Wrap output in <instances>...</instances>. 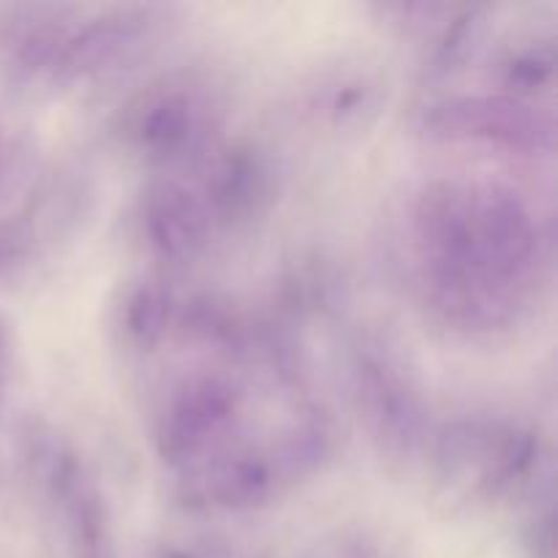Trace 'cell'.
Masks as SVG:
<instances>
[{
    "mask_svg": "<svg viewBox=\"0 0 558 558\" xmlns=\"http://www.w3.org/2000/svg\"><path fill=\"white\" fill-rule=\"evenodd\" d=\"M423 131L441 142H490L523 153L554 147L556 125L537 104L518 96H456L434 104L423 118Z\"/></svg>",
    "mask_w": 558,
    "mask_h": 558,
    "instance_id": "obj_1",
    "label": "cell"
},
{
    "mask_svg": "<svg viewBox=\"0 0 558 558\" xmlns=\"http://www.w3.org/2000/svg\"><path fill=\"white\" fill-rule=\"evenodd\" d=\"M472 229L485 283L515 300L537 259V227L521 196L501 183L472 185Z\"/></svg>",
    "mask_w": 558,
    "mask_h": 558,
    "instance_id": "obj_2",
    "label": "cell"
},
{
    "mask_svg": "<svg viewBox=\"0 0 558 558\" xmlns=\"http://www.w3.org/2000/svg\"><path fill=\"white\" fill-rule=\"evenodd\" d=\"M238 414V392L229 381L202 376L189 381L167 409L158 434V450L172 466H189L207 447L227 434Z\"/></svg>",
    "mask_w": 558,
    "mask_h": 558,
    "instance_id": "obj_3",
    "label": "cell"
},
{
    "mask_svg": "<svg viewBox=\"0 0 558 558\" xmlns=\"http://www.w3.org/2000/svg\"><path fill=\"white\" fill-rule=\"evenodd\" d=\"M360 403L381 450L392 458H412L423 447L425 414L417 396L379 363L360 368Z\"/></svg>",
    "mask_w": 558,
    "mask_h": 558,
    "instance_id": "obj_4",
    "label": "cell"
},
{
    "mask_svg": "<svg viewBox=\"0 0 558 558\" xmlns=\"http://www.w3.org/2000/svg\"><path fill=\"white\" fill-rule=\"evenodd\" d=\"M145 31V14L120 11V14L98 16V20L87 22L80 33L65 38L49 74L60 85H71V82L104 74V71L114 69V63L125 60V54L140 47Z\"/></svg>",
    "mask_w": 558,
    "mask_h": 558,
    "instance_id": "obj_5",
    "label": "cell"
},
{
    "mask_svg": "<svg viewBox=\"0 0 558 558\" xmlns=\"http://www.w3.org/2000/svg\"><path fill=\"white\" fill-rule=\"evenodd\" d=\"M213 216L205 199L185 185L161 180L145 196V229L153 248L172 262H189L210 240Z\"/></svg>",
    "mask_w": 558,
    "mask_h": 558,
    "instance_id": "obj_6",
    "label": "cell"
},
{
    "mask_svg": "<svg viewBox=\"0 0 558 558\" xmlns=\"http://www.w3.org/2000/svg\"><path fill=\"white\" fill-rule=\"evenodd\" d=\"M207 129V107L194 90L167 87L142 107L136 120V142L153 158H178L194 150Z\"/></svg>",
    "mask_w": 558,
    "mask_h": 558,
    "instance_id": "obj_7",
    "label": "cell"
},
{
    "mask_svg": "<svg viewBox=\"0 0 558 558\" xmlns=\"http://www.w3.org/2000/svg\"><path fill=\"white\" fill-rule=\"evenodd\" d=\"M270 167L251 147L229 150L213 163L205 185V205L210 216L248 218L270 199Z\"/></svg>",
    "mask_w": 558,
    "mask_h": 558,
    "instance_id": "obj_8",
    "label": "cell"
},
{
    "mask_svg": "<svg viewBox=\"0 0 558 558\" xmlns=\"http://www.w3.org/2000/svg\"><path fill=\"white\" fill-rule=\"evenodd\" d=\"M272 490V474L256 452H232L210 469V494L229 510L265 505Z\"/></svg>",
    "mask_w": 558,
    "mask_h": 558,
    "instance_id": "obj_9",
    "label": "cell"
},
{
    "mask_svg": "<svg viewBox=\"0 0 558 558\" xmlns=\"http://www.w3.org/2000/svg\"><path fill=\"white\" fill-rule=\"evenodd\" d=\"M485 36H488V16H485V11H463L458 20H452V25L441 36L439 49L434 54V63H430V74L436 80H450V76L461 74L477 58Z\"/></svg>",
    "mask_w": 558,
    "mask_h": 558,
    "instance_id": "obj_10",
    "label": "cell"
},
{
    "mask_svg": "<svg viewBox=\"0 0 558 558\" xmlns=\"http://www.w3.org/2000/svg\"><path fill=\"white\" fill-rule=\"evenodd\" d=\"M169 298L161 287L147 283L140 287L129 300L125 308V327L140 347H156L167 330Z\"/></svg>",
    "mask_w": 558,
    "mask_h": 558,
    "instance_id": "obj_11",
    "label": "cell"
},
{
    "mask_svg": "<svg viewBox=\"0 0 558 558\" xmlns=\"http://www.w3.org/2000/svg\"><path fill=\"white\" fill-rule=\"evenodd\" d=\"M65 38H69L65 31L60 25H54V22H44V25L31 27L25 33V38L20 41V47L14 49V60H11V71H14L16 80H31L38 71L52 69Z\"/></svg>",
    "mask_w": 558,
    "mask_h": 558,
    "instance_id": "obj_12",
    "label": "cell"
},
{
    "mask_svg": "<svg viewBox=\"0 0 558 558\" xmlns=\"http://www.w3.org/2000/svg\"><path fill=\"white\" fill-rule=\"evenodd\" d=\"M554 63L556 60L550 49H529V52H521L515 60H510L505 80L515 90V96L523 98V93H534L548 85L550 76H554Z\"/></svg>",
    "mask_w": 558,
    "mask_h": 558,
    "instance_id": "obj_13",
    "label": "cell"
},
{
    "mask_svg": "<svg viewBox=\"0 0 558 558\" xmlns=\"http://www.w3.org/2000/svg\"><path fill=\"white\" fill-rule=\"evenodd\" d=\"M327 456V436L322 428H303L283 450V463L292 474H305L322 463Z\"/></svg>",
    "mask_w": 558,
    "mask_h": 558,
    "instance_id": "obj_14",
    "label": "cell"
},
{
    "mask_svg": "<svg viewBox=\"0 0 558 558\" xmlns=\"http://www.w3.org/2000/svg\"><path fill=\"white\" fill-rule=\"evenodd\" d=\"M163 558H189V556L178 554V550H169V554H163Z\"/></svg>",
    "mask_w": 558,
    "mask_h": 558,
    "instance_id": "obj_15",
    "label": "cell"
},
{
    "mask_svg": "<svg viewBox=\"0 0 558 558\" xmlns=\"http://www.w3.org/2000/svg\"><path fill=\"white\" fill-rule=\"evenodd\" d=\"M3 156H5V153H3V140H0V172H3Z\"/></svg>",
    "mask_w": 558,
    "mask_h": 558,
    "instance_id": "obj_16",
    "label": "cell"
}]
</instances>
